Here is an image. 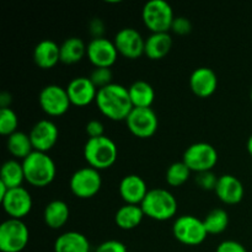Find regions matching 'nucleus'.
Wrapping results in <instances>:
<instances>
[{"label":"nucleus","mask_w":252,"mask_h":252,"mask_svg":"<svg viewBox=\"0 0 252 252\" xmlns=\"http://www.w3.org/2000/svg\"><path fill=\"white\" fill-rule=\"evenodd\" d=\"M98 111L111 121H126L132 112L133 103L128 88L112 83L100 89L95 101Z\"/></svg>","instance_id":"f257e3e1"},{"label":"nucleus","mask_w":252,"mask_h":252,"mask_svg":"<svg viewBox=\"0 0 252 252\" xmlns=\"http://www.w3.org/2000/svg\"><path fill=\"white\" fill-rule=\"evenodd\" d=\"M25 180L33 187H46L54 181L57 166L48 153L33 152L22 160Z\"/></svg>","instance_id":"f03ea898"},{"label":"nucleus","mask_w":252,"mask_h":252,"mask_svg":"<svg viewBox=\"0 0 252 252\" xmlns=\"http://www.w3.org/2000/svg\"><path fill=\"white\" fill-rule=\"evenodd\" d=\"M84 158L89 166L94 167L98 171L110 169L117 161V144L107 135L89 138L84 145Z\"/></svg>","instance_id":"7ed1b4c3"},{"label":"nucleus","mask_w":252,"mask_h":252,"mask_svg":"<svg viewBox=\"0 0 252 252\" xmlns=\"http://www.w3.org/2000/svg\"><path fill=\"white\" fill-rule=\"evenodd\" d=\"M145 217L157 221H166L177 213V199L169 189H152L140 204Z\"/></svg>","instance_id":"20e7f679"},{"label":"nucleus","mask_w":252,"mask_h":252,"mask_svg":"<svg viewBox=\"0 0 252 252\" xmlns=\"http://www.w3.org/2000/svg\"><path fill=\"white\" fill-rule=\"evenodd\" d=\"M142 19L152 33H159L171 30L175 15L171 5L165 0H149L143 6Z\"/></svg>","instance_id":"39448f33"},{"label":"nucleus","mask_w":252,"mask_h":252,"mask_svg":"<svg viewBox=\"0 0 252 252\" xmlns=\"http://www.w3.org/2000/svg\"><path fill=\"white\" fill-rule=\"evenodd\" d=\"M219 155L216 148L207 142H197L189 145L184 153L182 161L194 174L213 171Z\"/></svg>","instance_id":"423d86ee"},{"label":"nucleus","mask_w":252,"mask_h":252,"mask_svg":"<svg viewBox=\"0 0 252 252\" xmlns=\"http://www.w3.org/2000/svg\"><path fill=\"white\" fill-rule=\"evenodd\" d=\"M172 235L179 243L187 246H198L206 241L208 233L203 220L191 214L180 216L172 225Z\"/></svg>","instance_id":"0eeeda50"},{"label":"nucleus","mask_w":252,"mask_h":252,"mask_svg":"<svg viewBox=\"0 0 252 252\" xmlns=\"http://www.w3.org/2000/svg\"><path fill=\"white\" fill-rule=\"evenodd\" d=\"M30 241V230L21 219L9 218L0 225V250L2 252H21Z\"/></svg>","instance_id":"6e6552de"},{"label":"nucleus","mask_w":252,"mask_h":252,"mask_svg":"<svg viewBox=\"0 0 252 252\" xmlns=\"http://www.w3.org/2000/svg\"><path fill=\"white\" fill-rule=\"evenodd\" d=\"M101 187H102L101 172L91 166L76 170L69 180V189L71 193L80 199L93 198L100 192Z\"/></svg>","instance_id":"1a4fd4ad"},{"label":"nucleus","mask_w":252,"mask_h":252,"mask_svg":"<svg viewBox=\"0 0 252 252\" xmlns=\"http://www.w3.org/2000/svg\"><path fill=\"white\" fill-rule=\"evenodd\" d=\"M38 103L42 111L51 117L65 115L71 106L66 89L57 84H49L42 88L38 94Z\"/></svg>","instance_id":"9d476101"},{"label":"nucleus","mask_w":252,"mask_h":252,"mask_svg":"<svg viewBox=\"0 0 252 252\" xmlns=\"http://www.w3.org/2000/svg\"><path fill=\"white\" fill-rule=\"evenodd\" d=\"M126 125L134 137L145 139L157 133L159 118L152 107H134L126 120Z\"/></svg>","instance_id":"9b49d317"},{"label":"nucleus","mask_w":252,"mask_h":252,"mask_svg":"<svg viewBox=\"0 0 252 252\" xmlns=\"http://www.w3.org/2000/svg\"><path fill=\"white\" fill-rule=\"evenodd\" d=\"M115 42L106 37L91 38L88 43L86 57L95 68H111L118 59Z\"/></svg>","instance_id":"f8f14e48"},{"label":"nucleus","mask_w":252,"mask_h":252,"mask_svg":"<svg viewBox=\"0 0 252 252\" xmlns=\"http://www.w3.org/2000/svg\"><path fill=\"white\" fill-rule=\"evenodd\" d=\"M115 46L118 53L128 59H138L144 54L145 38L138 30L133 27H125L116 33Z\"/></svg>","instance_id":"ddd939ff"},{"label":"nucleus","mask_w":252,"mask_h":252,"mask_svg":"<svg viewBox=\"0 0 252 252\" xmlns=\"http://www.w3.org/2000/svg\"><path fill=\"white\" fill-rule=\"evenodd\" d=\"M0 202H1L5 213L10 218L21 219V220L25 217L29 216L33 207L31 193L24 186L9 189L6 196Z\"/></svg>","instance_id":"4468645a"},{"label":"nucleus","mask_w":252,"mask_h":252,"mask_svg":"<svg viewBox=\"0 0 252 252\" xmlns=\"http://www.w3.org/2000/svg\"><path fill=\"white\" fill-rule=\"evenodd\" d=\"M29 134L36 152L48 153L58 142L59 129L53 121L39 120L34 123Z\"/></svg>","instance_id":"2eb2a0df"},{"label":"nucleus","mask_w":252,"mask_h":252,"mask_svg":"<svg viewBox=\"0 0 252 252\" xmlns=\"http://www.w3.org/2000/svg\"><path fill=\"white\" fill-rule=\"evenodd\" d=\"M65 89L71 105L78 107H85L95 102L98 93V89L89 76H75L69 81Z\"/></svg>","instance_id":"dca6fc26"},{"label":"nucleus","mask_w":252,"mask_h":252,"mask_svg":"<svg viewBox=\"0 0 252 252\" xmlns=\"http://www.w3.org/2000/svg\"><path fill=\"white\" fill-rule=\"evenodd\" d=\"M189 88L192 93L202 98L213 95L218 88V75L208 66H199L189 76Z\"/></svg>","instance_id":"f3484780"},{"label":"nucleus","mask_w":252,"mask_h":252,"mask_svg":"<svg viewBox=\"0 0 252 252\" xmlns=\"http://www.w3.org/2000/svg\"><path fill=\"white\" fill-rule=\"evenodd\" d=\"M214 192L219 201L223 202L224 204L233 206V204H238L243 201L245 189H244L243 182L238 177L230 174H225L219 176Z\"/></svg>","instance_id":"a211bd4d"},{"label":"nucleus","mask_w":252,"mask_h":252,"mask_svg":"<svg viewBox=\"0 0 252 252\" xmlns=\"http://www.w3.org/2000/svg\"><path fill=\"white\" fill-rule=\"evenodd\" d=\"M118 192L125 203L128 204H142L145 196L149 192L147 182L139 175L129 174L126 175L118 185Z\"/></svg>","instance_id":"6ab92c4d"},{"label":"nucleus","mask_w":252,"mask_h":252,"mask_svg":"<svg viewBox=\"0 0 252 252\" xmlns=\"http://www.w3.org/2000/svg\"><path fill=\"white\" fill-rule=\"evenodd\" d=\"M33 61L41 69H52L61 62V44L53 39H42L33 49Z\"/></svg>","instance_id":"aec40b11"},{"label":"nucleus","mask_w":252,"mask_h":252,"mask_svg":"<svg viewBox=\"0 0 252 252\" xmlns=\"http://www.w3.org/2000/svg\"><path fill=\"white\" fill-rule=\"evenodd\" d=\"M69 217H70V209L68 204L62 199H53L44 207L43 220L49 229L53 230L62 229L68 223Z\"/></svg>","instance_id":"412c9836"},{"label":"nucleus","mask_w":252,"mask_h":252,"mask_svg":"<svg viewBox=\"0 0 252 252\" xmlns=\"http://www.w3.org/2000/svg\"><path fill=\"white\" fill-rule=\"evenodd\" d=\"M54 252H90L89 239L79 231H65L54 241Z\"/></svg>","instance_id":"4be33fe9"},{"label":"nucleus","mask_w":252,"mask_h":252,"mask_svg":"<svg viewBox=\"0 0 252 252\" xmlns=\"http://www.w3.org/2000/svg\"><path fill=\"white\" fill-rule=\"evenodd\" d=\"M172 48V37L169 32L150 33L145 38L144 54L152 61L165 58Z\"/></svg>","instance_id":"5701e85b"},{"label":"nucleus","mask_w":252,"mask_h":252,"mask_svg":"<svg viewBox=\"0 0 252 252\" xmlns=\"http://www.w3.org/2000/svg\"><path fill=\"white\" fill-rule=\"evenodd\" d=\"M145 214L139 204L125 203L115 214V223L122 230H133L142 224Z\"/></svg>","instance_id":"b1692460"},{"label":"nucleus","mask_w":252,"mask_h":252,"mask_svg":"<svg viewBox=\"0 0 252 252\" xmlns=\"http://www.w3.org/2000/svg\"><path fill=\"white\" fill-rule=\"evenodd\" d=\"M88 44L80 37H68L61 43V62L64 64H76L86 57Z\"/></svg>","instance_id":"393cba45"},{"label":"nucleus","mask_w":252,"mask_h":252,"mask_svg":"<svg viewBox=\"0 0 252 252\" xmlns=\"http://www.w3.org/2000/svg\"><path fill=\"white\" fill-rule=\"evenodd\" d=\"M25 180L22 161L17 159H9L2 164L0 170V182L9 189L21 187Z\"/></svg>","instance_id":"a878e982"},{"label":"nucleus","mask_w":252,"mask_h":252,"mask_svg":"<svg viewBox=\"0 0 252 252\" xmlns=\"http://www.w3.org/2000/svg\"><path fill=\"white\" fill-rule=\"evenodd\" d=\"M128 93H129L133 107H152L155 100L154 88L152 84L145 80H135L134 83L130 84Z\"/></svg>","instance_id":"bb28decb"},{"label":"nucleus","mask_w":252,"mask_h":252,"mask_svg":"<svg viewBox=\"0 0 252 252\" xmlns=\"http://www.w3.org/2000/svg\"><path fill=\"white\" fill-rule=\"evenodd\" d=\"M7 152L14 157V159L24 160L33 152V145H32L31 138L27 133L17 130L14 134L9 135L6 139Z\"/></svg>","instance_id":"cd10ccee"},{"label":"nucleus","mask_w":252,"mask_h":252,"mask_svg":"<svg viewBox=\"0 0 252 252\" xmlns=\"http://www.w3.org/2000/svg\"><path fill=\"white\" fill-rule=\"evenodd\" d=\"M202 220L208 235H218L228 229L229 214L225 209L214 208Z\"/></svg>","instance_id":"c85d7f7f"},{"label":"nucleus","mask_w":252,"mask_h":252,"mask_svg":"<svg viewBox=\"0 0 252 252\" xmlns=\"http://www.w3.org/2000/svg\"><path fill=\"white\" fill-rule=\"evenodd\" d=\"M192 171L184 161H175L167 167L165 180L171 187H180L186 184L191 177Z\"/></svg>","instance_id":"c756f323"},{"label":"nucleus","mask_w":252,"mask_h":252,"mask_svg":"<svg viewBox=\"0 0 252 252\" xmlns=\"http://www.w3.org/2000/svg\"><path fill=\"white\" fill-rule=\"evenodd\" d=\"M17 128H19V117L16 112L11 107L1 108L0 110V133L5 137H9L19 130Z\"/></svg>","instance_id":"7c9ffc66"},{"label":"nucleus","mask_w":252,"mask_h":252,"mask_svg":"<svg viewBox=\"0 0 252 252\" xmlns=\"http://www.w3.org/2000/svg\"><path fill=\"white\" fill-rule=\"evenodd\" d=\"M89 78L98 90L113 83V73L111 68H94Z\"/></svg>","instance_id":"2f4dec72"},{"label":"nucleus","mask_w":252,"mask_h":252,"mask_svg":"<svg viewBox=\"0 0 252 252\" xmlns=\"http://www.w3.org/2000/svg\"><path fill=\"white\" fill-rule=\"evenodd\" d=\"M218 179L219 176H217L213 171L196 174V184L204 191H214L218 184Z\"/></svg>","instance_id":"473e14b6"},{"label":"nucleus","mask_w":252,"mask_h":252,"mask_svg":"<svg viewBox=\"0 0 252 252\" xmlns=\"http://www.w3.org/2000/svg\"><path fill=\"white\" fill-rule=\"evenodd\" d=\"M171 31L174 33L180 34V36L189 34L192 31V22L185 16H175L171 26Z\"/></svg>","instance_id":"72a5a7b5"},{"label":"nucleus","mask_w":252,"mask_h":252,"mask_svg":"<svg viewBox=\"0 0 252 252\" xmlns=\"http://www.w3.org/2000/svg\"><path fill=\"white\" fill-rule=\"evenodd\" d=\"M85 132L89 138L102 137V135H105V126H103V123L100 120L93 118V120H90L86 123Z\"/></svg>","instance_id":"f704fd0d"},{"label":"nucleus","mask_w":252,"mask_h":252,"mask_svg":"<svg viewBox=\"0 0 252 252\" xmlns=\"http://www.w3.org/2000/svg\"><path fill=\"white\" fill-rule=\"evenodd\" d=\"M95 252H128V250L122 241L106 240L96 248Z\"/></svg>","instance_id":"c9c22d12"},{"label":"nucleus","mask_w":252,"mask_h":252,"mask_svg":"<svg viewBox=\"0 0 252 252\" xmlns=\"http://www.w3.org/2000/svg\"><path fill=\"white\" fill-rule=\"evenodd\" d=\"M216 252H248L245 246L236 240H224L217 246Z\"/></svg>","instance_id":"e433bc0d"},{"label":"nucleus","mask_w":252,"mask_h":252,"mask_svg":"<svg viewBox=\"0 0 252 252\" xmlns=\"http://www.w3.org/2000/svg\"><path fill=\"white\" fill-rule=\"evenodd\" d=\"M89 30H90V33L93 36V38H98V37H105V24L101 19L95 17V19L91 20L89 22Z\"/></svg>","instance_id":"4c0bfd02"},{"label":"nucleus","mask_w":252,"mask_h":252,"mask_svg":"<svg viewBox=\"0 0 252 252\" xmlns=\"http://www.w3.org/2000/svg\"><path fill=\"white\" fill-rule=\"evenodd\" d=\"M12 102V96L9 91H2L0 94V107L1 108H9Z\"/></svg>","instance_id":"58836bf2"},{"label":"nucleus","mask_w":252,"mask_h":252,"mask_svg":"<svg viewBox=\"0 0 252 252\" xmlns=\"http://www.w3.org/2000/svg\"><path fill=\"white\" fill-rule=\"evenodd\" d=\"M246 149H248L249 154H250L252 157V134L250 135V137H249L248 143H246Z\"/></svg>","instance_id":"ea45409f"},{"label":"nucleus","mask_w":252,"mask_h":252,"mask_svg":"<svg viewBox=\"0 0 252 252\" xmlns=\"http://www.w3.org/2000/svg\"><path fill=\"white\" fill-rule=\"evenodd\" d=\"M250 98H251V101H252V88H251V91H250Z\"/></svg>","instance_id":"a19ab883"}]
</instances>
